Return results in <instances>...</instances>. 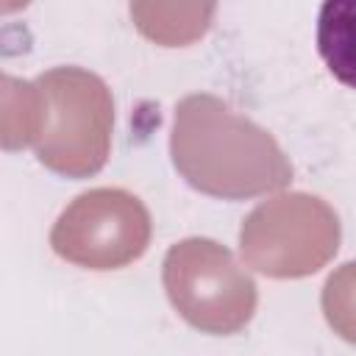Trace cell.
Masks as SVG:
<instances>
[{
	"label": "cell",
	"mask_w": 356,
	"mask_h": 356,
	"mask_svg": "<svg viewBox=\"0 0 356 356\" xmlns=\"http://www.w3.org/2000/svg\"><path fill=\"white\" fill-rule=\"evenodd\" d=\"M170 156L178 175L209 197L245 200L292 181V164L275 136L203 92L178 100Z\"/></svg>",
	"instance_id": "obj_1"
},
{
	"label": "cell",
	"mask_w": 356,
	"mask_h": 356,
	"mask_svg": "<svg viewBox=\"0 0 356 356\" xmlns=\"http://www.w3.org/2000/svg\"><path fill=\"white\" fill-rule=\"evenodd\" d=\"M42 128L33 142L39 164L64 178H89L111 150L114 100L106 81L81 67H56L36 78Z\"/></svg>",
	"instance_id": "obj_2"
},
{
	"label": "cell",
	"mask_w": 356,
	"mask_h": 356,
	"mask_svg": "<svg viewBox=\"0 0 356 356\" xmlns=\"http://www.w3.org/2000/svg\"><path fill=\"white\" fill-rule=\"evenodd\" d=\"M161 281L172 309L203 334H236L256 314L259 289L253 275L214 239L175 242L164 256Z\"/></svg>",
	"instance_id": "obj_3"
},
{
	"label": "cell",
	"mask_w": 356,
	"mask_h": 356,
	"mask_svg": "<svg viewBox=\"0 0 356 356\" xmlns=\"http://www.w3.org/2000/svg\"><path fill=\"white\" fill-rule=\"evenodd\" d=\"M339 239L337 211L309 192H286L259 203L239 228L245 264L270 278L314 275L337 256Z\"/></svg>",
	"instance_id": "obj_4"
},
{
	"label": "cell",
	"mask_w": 356,
	"mask_h": 356,
	"mask_svg": "<svg viewBox=\"0 0 356 356\" xmlns=\"http://www.w3.org/2000/svg\"><path fill=\"white\" fill-rule=\"evenodd\" d=\"M150 234V211L136 195L100 186L78 195L58 214L50 248L86 270H120L145 256Z\"/></svg>",
	"instance_id": "obj_5"
},
{
	"label": "cell",
	"mask_w": 356,
	"mask_h": 356,
	"mask_svg": "<svg viewBox=\"0 0 356 356\" xmlns=\"http://www.w3.org/2000/svg\"><path fill=\"white\" fill-rule=\"evenodd\" d=\"M134 28L159 47H186L200 42L217 14V0H131Z\"/></svg>",
	"instance_id": "obj_6"
},
{
	"label": "cell",
	"mask_w": 356,
	"mask_h": 356,
	"mask_svg": "<svg viewBox=\"0 0 356 356\" xmlns=\"http://www.w3.org/2000/svg\"><path fill=\"white\" fill-rule=\"evenodd\" d=\"M317 53L339 83L356 89V0L320 3Z\"/></svg>",
	"instance_id": "obj_7"
},
{
	"label": "cell",
	"mask_w": 356,
	"mask_h": 356,
	"mask_svg": "<svg viewBox=\"0 0 356 356\" xmlns=\"http://www.w3.org/2000/svg\"><path fill=\"white\" fill-rule=\"evenodd\" d=\"M42 128V92L28 81L3 75V145L6 150L33 145Z\"/></svg>",
	"instance_id": "obj_8"
},
{
	"label": "cell",
	"mask_w": 356,
	"mask_h": 356,
	"mask_svg": "<svg viewBox=\"0 0 356 356\" xmlns=\"http://www.w3.org/2000/svg\"><path fill=\"white\" fill-rule=\"evenodd\" d=\"M320 306L334 334L356 345V261H345L328 275Z\"/></svg>",
	"instance_id": "obj_9"
}]
</instances>
